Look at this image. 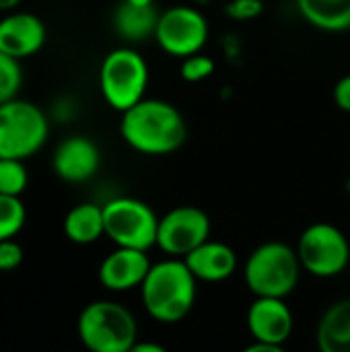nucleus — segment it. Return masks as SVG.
I'll use <instances>...</instances> for the list:
<instances>
[{"mask_svg": "<svg viewBox=\"0 0 350 352\" xmlns=\"http://www.w3.org/2000/svg\"><path fill=\"white\" fill-rule=\"evenodd\" d=\"M120 134L134 153L163 157L184 146L188 138V124L173 103L157 97H144L122 113Z\"/></svg>", "mask_w": 350, "mask_h": 352, "instance_id": "1", "label": "nucleus"}, {"mask_svg": "<svg viewBox=\"0 0 350 352\" xmlns=\"http://www.w3.org/2000/svg\"><path fill=\"white\" fill-rule=\"evenodd\" d=\"M198 280L182 258H167L151 266L140 285L144 311L159 324H177L186 320L196 303Z\"/></svg>", "mask_w": 350, "mask_h": 352, "instance_id": "2", "label": "nucleus"}, {"mask_svg": "<svg viewBox=\"0 0 350 352\" xmlns=\"http://www.w3.org/2000/svg\"><path fill=\"white\" fill-rule=\"evenodd\" d=\"M76 334L87 352H128L138 342V324L126 305L99 299L80 309Z\"/></svg>", "mask_w": 350, "mask_h": 352, "instance_id": "3", "label": "nucleus"}, {"mask_svg": "<svg viewBox=\"0 0 350 352\" xmlns=\"http://www.w3.org/2000/svg\"><path fill=\"white\" fill-rule=\"evenodd\" d=\"M301 272L295 248L283 241H266L245 260L243 280L254 297L287 299L297 289Z\"/></svg>", "mask_w": 350, "mask_h": 352, "instance_id": "4", "label": "nucleus"}, {"mask_svg": "<svg viewBox=\"0 0 350 352\" xmlns=\"http://www.w3.org/2000/svg\"><path fill=\"white\" fill-rule=\"evenodd\" d=\"M50 136V116L27 99L0 105V159L27 161L37 155Z\"/></svg>", "mask_w": 350, "mask_h": 352, "instance_id": "5", "label": "nucleus"}, {"mask_svg": "<svg viewBox=\"0 0 350 352\" xmlns=\"http://www.w3.org/2000/svg\"><path fill=\"white\" fill-rule=\"evenodd\" d=\"M149 64L130 47L111 50L99 66V91L105 103L124 113L146 97L149 87Z\"/></svg>", "mask_w": 350, "mask_h": 352, "instance_id": "6", "label": "nucleus"}, {"mask_svg": "<svg viewBox=\"0 0 350 352\" xmlns=\"http://www.w3.org/2000/svg\"><path fill=\"white\" fill-rule=\"evenodd\" d=\"M105 237L116 248L149 252L157 245L159 217L142 200L118 196L103 204Z\"/></svg>", "mask_w": 350, "mask_h": 352, "instance_id": "7", "label": "nucleus"}, {"mask_svg": "<svg viewBox=\"0 0 350 352\" xmlns=\"http://www.w3.org/2000/svg\"><path fill=\"white\" fill-rule=\"evenodd\" d=\"M297 256L303 272L316 278L340 276L350 264L349 237L332 223H311L297 241Z\"/></svg>", "mask_w": 350, "mask_h": 352, "instance_id": "8", "label": "nucleus"}, {"mask_svg": "<svg viewBox=\"0 0 350 352\" xmlns=\"http://www.w3.org/2000/svg\"><path fill=\"white\" fill-rule=\"evenodd\" d=\"M155 41L165 54L184 60L202 52L206 45L208 21L194 6H171L165 12H159Z\"/></svg>", "mask_w": 350, "mask_h": 352, "instance_id": "9", "label": "nucleus"}, {"mask_svg": "<svg viewBox=\"0 0 350 352\" xmlns=\"http://www.w3.org/2000/svg\"><path fill=\"white\" fill-rule=\"evenodd\" d=\"M210 239V219L198 206H175L159 217L157 248L167 258H186Z\"/></svg>", "mask_w": 350, "mask_h": 352, "instance_id": "10", "label": "nucleus"}, {"mask_svg": "<svg viewBox=\"0 0 350 352\" xmlns=\"http://www.w3.org/2000/svg\"><path fill=\"white\" fill-rule=\"evenodd\" d=\"M101 167L99 146L80 134L66 136L52 153V171L66 184H85L97 175Z\"/></svg>", "mask_w": 350, "mask_h": 352, "instance_id": "11", "label": "nucleus"}, {"mask_svg": "<svg viewBox=\"0 0 350 352\" xmlns=\"http://www.w3.org/2000/svg\"><path fill=\"white\" fill-rule=\"evenodd\" d=\"M245 324L254 342L285 346V342L293 334L295 318L285 299L256 297L248 309Z\"/></svg>", "mask_w": 350, "mask_h": 352, "instance_id": "12", "label": "nucleus"}, {"mask_svg": "<svg viewBox=\"0 0 350 352\" xmlns=\"http://www.w3.org/2000/svg\"><path fill=\"white\" fill-rule=\"evenodd\" d=\"M151 266L153 262L149 252L116 248L101 260L97 276L103 289L111 293H128L132 289H140Z\"/></svg>", "mask_w": 350, "mask_h": 352, "instance_id": "13", "label": "nucleus"}, {"mask_svg": "<svg viewBox=\"0 0 350 352\" xmlns=\"http://www.w3.org/2000/svg\"><path fill=\"white\" fill-rule=\"evenodd\" d=\"M45 23L33 12L10 10L0 19V52L23 60L39 54L45 45Z\"/></svg>", "mask_w": 350, "mask_h": 352, "instance_id": "14", "label": "nucleus"}, {"mask_svg": "<svg viewBox=\"0 0 350 352\" xmlns=\"http://www.w3.org/2000/svg\"><path fill=\"white\" fill-rule=\"evenodd\" d=\"M192 274L198 283H223L231 278L237 270V254L235 250L217 239L204 241L192 254L184 258Z\"/></svg>", "mask_w": 350, "mask_h": 352, "instance_id": "15", "label": "nucleus"}, {"mask_svg": "<svg viewBox=\"0 0 350 352\" xmlns=\"http://www.w3.org/2000/svg\"><path fill=\"white\" fill-rule=\"evenodd\" d=\"M316 344L320 352H350V297L334 301L322 314Z\"/></svg>", "mask_w": 350, "mask_h": 352, "instance_id": "16", "label": "nucleus"}, {"mask_svg": "<svg viewBox=\"0 0 350 352\" xmlns=\"http://www.w3.org/2000/svg\"><path fill=\"white\" fill-rule=\"evenodd\" d=\"M64 235L70 243L76 245H91L105 235V221H103V206L93 202H80L72 206L62 223Z\"/></svg>", "mask_w": 350, "mask_h": 352, "instance_id": "17", "label": "nucleus"}, {"mask_svg": "<svg viewBox=\"0 0 350 352\" xmlns=\"http://www.w3.org/2000/svg\"><path fill=\"white\" fill-rule=\"evenodd\" d=\"M299 14L316 29L342 33L350 29V0H295Z\"/></svg>", "mask_w": 350, "mask_h": 352, "instance_id": "18", "label": "nucleus"}, {"mask_svg": "<svg viewBox=\"0 0 350 352\" xmlns=\"http://www.w3.org/2000/svg\"><path fill=\"white\" fill-rule=\"evenodd\" d=\"M159 12L155 6H136L122 0L113 10V29L126 41H144L155 37Z\"/></svg>", "mask_w": 350, "mask_h": 352, "instance_id": "19", "label": "nucleus"}, {"mask_svg": "<svg viewBox=\"0 0 350 352\" xmlns=\"http://www.w3.org/2000/svg\"><path fill=\"white\" fill-rule=\"evenodd\" d=\"M27 223V208L21 198L0 194V241L14 239Z\"/></svg>", "mask_w": 350, "mask_h": 352, "instance_id": "20", "label": "nucleus"}, {"mask_svg": "<svg viewBox=\"0 0 350 352\" xmlns=\"http://www.w3.org/2000/svg\"><path fill=\"white\" fill-rule=\"evenodd\" d=\"M27 186H29V171L25 161L0 159V194L21 198Z\"/></svg>", "mask_w": 350, "mask_h": 352, "instance_id": "21", "label": "nucleus"}, {"mask_svg": "<svg viewBox=\"0 0 350 352\" xmlns=\"http://www.w3.org/2000/svg\"><path fill=\"white\" fill-rule=\"evenodd\" d=\"M21 87H23L21 60L0 52V105L17 99Z\"/></svg>", "mask_w": 350, "mask_h": 352, "instance_id": "22", "label": "nucleus"}, {"mask_svg": "<svg viewBox=\"0 0 350 352\" xmlns=\"http://www.w3.org/2000/svg\"><path fill=\"white\" fill-rule=\"evenodd\" d=\"M215 60L202 52L194 54V56H188L182 60V66H179V76L190 82V85H196V82H202L206 78L212 76L215 72Z\"/></svg>", "mask_w": 350, "mask_h": 352, "instance_id": "23", "label": "nucleus"}, {"mask_svg": "<svg viewBox=\"0 0 350 352\" xmlns=\"http://www.w3.org/2000/svg\"><path fill=\"white\" fill-rule=\"evenodd\" d=\"M225 12L229 19L245 23L262 16L264 12V2L262 0H229L225 6Z\"/></svg>", "mask_w": 350, "mask_h": 352, "instance_id": "24", "label": "nucleus"}, {"mask_svg": "<svg viewBox=\"0 0 350 352\" xmlns=\"http://www.w3.org/2000/svg\"><path fill=\"white\" fill-rule=\"evenodd\" d=\"M23 258H25V252L21 243H17L14 239L0 241V274L14 272L23 264Z\"/></svg>", "mask_w": 350, "mask_h": 352, "instance_id": "25", "label": "nucleus"}, {"mask_svg": "<svg viewBox=\"0 0 350 352\" xmlns=\"http://www.w3.org/2000/svg\"><path fill=\"white\" fill-rule=\"evenodd\" d=\"M332 99H334L338 109L350 113V72L336 80L334 91H332Z\"/></svg>", "mask_w": 350, "mask_h": 352, "instance_id": "26", "label": "nucleus"}, {"mask_svg": "<svg viewBox=\"0 0 350 352\" xmlns=\"http://www.w3.org/2000/svg\"><path fill=\"white\" fill-rule=\"evenodd\" d=\"M72 113H74V105H72V101H70V99H66V97L58 99V101L54 103V107H52V118L62 120V122L70 120V118H72Z\"/></svg>", "mask_w": 350, "mask_h": 352, "instance_id": "27", "label": "nucleus"}, {"mask_svg": "<svg viewBox=\"0 0 350 352\" xmlns=\"http://www.w3.org/2000/svg\"><path fill=\"white\" fill-rule=\"evenodd\" d=\"M128 352H169L163 344L159 342H144V340H138L132 349Z\"/></svg>", "mask_w": 350, "mask_h": 352, "instance_id": "28", "label": "nucleus"}, {"mask_svg": "<svg viewBox=\"0 0 350 352\" xmlns=\"http://www.w3.org/2000/svg\"><path fill=\"white\" fill-rule=\"evenodd\" d=\"M241 352H287L285 346L278 344H264V342H252L250 346H245Z\"/></svg>", "mask_w": 350, "mask_h": 352, "instance_id": "29", "label": "nucleus"}, {"mask_svg": "<svg viewBox=\"0 0 350 352\" xmlns=\"http://www.w3.org/2000/svg\"><path fill=\"white\" fill-rule=\"evenodd\" d=\"M21 4V0H0V12H10Z\"/></svg>", "mask_w": 350, "mask_h": 352, "instance_id": "30", "label": "nucleus"}, {"mask_svg": "<svg viewBox=\"0 0 350 352\" xmlns=\"http://www.w3.org/2000/svg\"><path fill=\"white\" fill-rule=\"evenodd\" d=\"M130 4H136V6H155V0H126Z\"/></svg>", "mask_w": 350, "mask_h": 352, "instance_id": "31", "label": "nucleus"}, {"mask_svg": "<svg viewBox=\"0 0 350 352\" xmlns=\"http://www.w3.org/2000/svg\"><path fill=\"white\" fill-rule=\"evenodd\" d=\"M349 177H350V163H349Z\"/></svg>", "mask_w": 350, "mask_h": 352, "instance_id": "32", "label": "nucleus"}]
</instances>
